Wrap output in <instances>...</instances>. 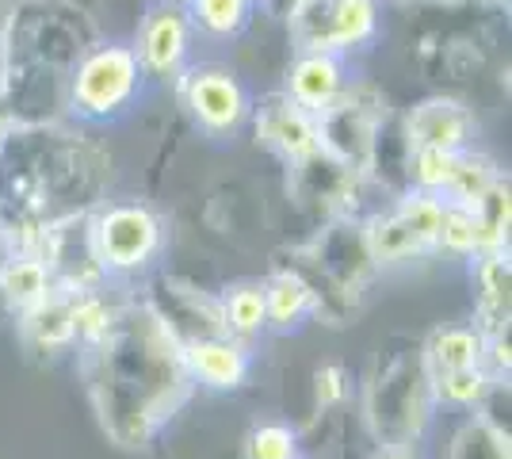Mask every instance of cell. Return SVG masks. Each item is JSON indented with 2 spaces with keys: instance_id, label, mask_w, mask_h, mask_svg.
<instances>
[{
  "instance_id": "cell-22",
  "label": "cell",
  "mask_w": 512,
  "mask_h": 459,
  "mask_svg": "<svg viewBox=\"0 0 512 459\" xmlns=\"http://www.w3.org/2000/svg\"><path fill=\"white\" fill-rule=\"evenodd\" d=\"M501 176L505 173L497 169V161H493L490 153L463 150L459 153V165H455V176H451L448 192H444V203H455V207L474 211V203L486 196Z\"/></svg>"
},
{
  "instance_id": "cell-17",
  "label": "cell",
  "mask_w": 512,
  "mask_h": 459,
  "mask_svg": "<svg viewBox=\"0 0 512 459\" xmlns=\"http://www.w3.org/2000/svg\"><path fill=\"white\" fill-rule=\"evenodd\" d=\"M428 379L432 375L463 372V368H486V337L474 326H444L432 329V337L421 349Z\"/></svg>"
},
{
  "instance_id": "cell-15",
  "label": "cell",
  "mask_w": 512,
  "mask_h": 459,
  "mask_svg": "<svg viewBox=\"0 0 512 459\" xmlns=\"http://www.w3.org/2000/svg\"><path fill=\"white\" fill-rule=\"evenodd\" d=\"M470 261H474V284H478V322H474V329L482 337L509 333V284H512L509 249H501V253H478Z\"/></svg>"
},
{
  "instance_id": "cell-34",
  "label": "cell",
  "mask_w": 512,
  "mask_h": 459,
  "mask_svg": "<svg viewBox=\"0 0 512 459\" xmlns=\"http://www.w3.org/2000/svg\"><path fill=\"white\" fill-rule=\"evenodd\" d=\"M379 459H413V456H409L406 448H386V452Z\"/></svg>"
},
{
  "instance_id": "cell-30",
  "label": "cell",
  "mask_w": 512,
  "mask_h": 459,
  "mask_svg": "<svg viewBox=\"0 0 512 459\" xmlns=\"http://www.w3.org/2000/svg\"><path fill=\"white\" fill-rule=\"evenodd\" d=\"M314 383H318L321 406H341L344 394H348V372H344L341 364H325V368H318Z\"/></svg>"
},
{
  "instance_id": "cell-36",
  "label": "cell",
  "mask_w": 512,
  "mask_h": 459,
  "mask_svg": "<svg viewBox=\"0 0 512 459\" xmlns=\"http://www.w3.org/2000/svg\"><path fill=\"white\" fill-rule=\"evenodd\" d=\"M256 4H264V0H256Z\"/></svg>"
},
{
  "instance_id": "cell-1",
  "label": "cell",
  "mask_w": 512,
  "mask_h": 459,
  "mask_svg": "<svg viewBox=\"0 0 512 459\" xmlns=\"http://www.w3.org/2000/svg\"><path fill=\"white\" fill-rule=\"evenodd\" d=\"M85 379L100 425L119 448L150 444L192 391L180 345L150 303L119 306L104 333L88 341Z\"/></svg>"
},
{
  "instance_id": "cell-28",
  "label": "cell",
  "mask_w": 512,
  "mask_h": 459,
  "mask_svg": "<svg viewBox=\"0 0 512 459\" xmlns=\"http://www.w3.org/2000/svg\"><path fill=\"white\" fill-rule=\"evenodd\" d=\"M436 249L455 253V257H478V230H474V215H470L467 207L444 203V219H440Z\"/></svg>"
},
{
  "instance_id": "cell-25",
  "label": "cell",
  "mask_w": 512,
  "mask_h": 459,
  "mask_svg": "<svg viewBox=\"0 0 512 459\" xmlns=\"http://www.w3.org/2000/svg\"><path fill=\"white\" fill-rule=\"evenodd\" d=\"M390 211L406 222L409 234L425 245V253H436L440 219H444V199L428 196V192H417V188H406L402 196L394 199V207H390Z\"/></svg>"
},
{
  "instance_id": "cell-3",
  "label": "cell",
  "mask_w": 512,
  "mask_h": 459,
  "mask_svg": "<svg viewBox=\"0 0 512 459\" xmlns=\"http://www.w3.org/2000/svg\"><path fill=\"white\" fill-rule=\"evenodd\" d=\"M146 88V73L123 39H96L65 77V111L81 123L123 119Z\"/></svg>"
},
{
  "instance_id": "cell-29",
  "label": "cell",
  "mask_w": 512,
  "mask_h": 459,
  "mask_svg": "<svg viewBox=\"0 0 512 459\" xmlns=\"http://www.w3.org/2000/svg\"><path fill=\"white\" fill-rule=\"evenodd\" d=\"M245 452L249 459H299V444L287 425H260L249 433Z\"/></svg>"
},
{
  "instance_id": "cell-20",
  "label": "cell",
  "mask_w": 512,
  "mask_h": 459,
  "mask_svg": "<svg viewBox=\"0 0 512 459\" xmlns=\"http://www.w3.org/2000/svg\"><path fill=\"white\" fill-rule=\"evenodd\" d=\"M188 20L199 35L230 43L256 16V0H188Z\"/></svg>"
},
{
  "instance_id": "cell-8",
  "label": "cell",
  "mask_w": 512,
  "mask_h": 459,
  "mask_svg": "<svg viewBox=\"0 0 512 459\" xmlns=\"http://www.w3.org/2000/svg\"><path fill=\"white\" fill-rule=\"evenodd\" d=\"M180 100L192 123L207 138H230L253 115V96L245 81L226 66H192L180 73Z\"/></svg>"
},
{
  "instance_id": "cell-27",
  "label": "cell",
  "mask_w": 512,
  "mask_h": 459,
  "mask_svg": "<svg viewBox=\"0 0 512 459\" xmlns=\"http://www.w3.org/2000/svg\"><path fill=\"white\" fill-rule=\"evenodd\" d=\"M455 165H459V153L448 150H409V188L417 192H428V196H440L448 192L451 176H455Z\"/></svg>"
},
{
  "instance_id": "cell-9",
  "label": "cell",
  "mask_w": 512,
  "mask_h": 459,
  "mask_svg": "<svg viewBox=\"0 0 512 459\" xmlns=\"http://www.w3.org/2000/svg\"><path fill=\"white\" fill-rule=\"evenodd\" d=\"M195 27L188 20V8L176 0H153L134 35V58L146 73V81H169L188 69L192 58Z\"/></svg>"
},
{
  "instance_id": "cell-32",
  "label": "cell",
  "mask_w": 512,
  "mask_h": 459,
  "mask_svg": "<svg viewBox=\"0 0 512 459\" xmlns=\"http://www.w3.org/2000/svg\"><path fill=\"white\" fill-rule=\"evenodd\" d=\"M295 4H299V0H264V8H268L272 16H283V20L291 16V8H295Z\"/></svg>"
},
{
  "instance_id": "cell-33",
  "label": "cell",
  "mask_w": 512,
  "mask_h": 459,
  "mask_svg": "<svg viewBox=\"0 0 512 459\" xmlns=\"http://www.w3.org/2000/svg\"><path fill=\"white\" fill-rule=\"evenodd\" d=\"M8 20H12V0H0V43H4V31H8Z\"/></svg>"
},
{
  "instance_id": "cell-19",
  "label": "cell",
  "mask_w": 512,
  "mask_h": 459,
  "mask_svg": "<svg viewBox=\"0 0 512 459\" xmlns=\"http://www.w3.org/2000/svg\"><path fill=\"white\" fill-rule=\"evenodd\" d=\"M50 287H54V280L39 257H8L0 264V299L16 318L39 303Z\"/></svg>"
},
{
  "instance_id": "cell-35",
  "label": "cell",
  "mask_w": 512,
  "mask_h": 459,
  "mask_svg": "<svg viewBox=\"0 0 512 459\" xmlns=\"http://www.w3.org/2000/svg\"><path fill=\"white\" fill-rule=\"evenodd\" d=\"M176 4H188V0H176Z\"/></svg>"
},
{
  "instance_id": "cell-4",
  "label": "cell",
  "mask_w": 512,
  "mask_h": 459,
  "mask_svg": "<svg viewBox=\"0 0 512 459\" xmlns=\"http://www.w3.org/2000/svg\"><path fill=\"white\" fill-rule=\"evenodd\" d=\"M88 238L92 253L104 272L111 276H138L157 264L165 249V222L150 203L138 199H100L88 211Z\"/></svg>"
},
{
  "instance_id": "cell-7",
  "label": "cell",
  "mask_w": 512,
  "mask_h": 459,
  "mask_svg": "<svg viewBox=\"0 0 512 459\" xmlns=\"http://www.w3.org/2000/svg\"><path fill=\"white\" fill-rule=\"evenodd\" d=\"M386 104L371 81H348L344 96L318 115V142L329 157H337L352 173L367 176L375 169L379 131H383Z\"/></svg>"
},
{
  "instance_id": "cell-10",
  "label": "cell",
  "mask_w": 512,
  "mask_h": 459,
  "mask_svg": "<svg viewBox=\"0 0 512 459\" xmlns=\"http://www.w3.org/2000/svg\"><path fill=\"white\" fill-rule=\"evenodd\" d=\"M249 123H253L256 142H260L264 150L276 153L287 169L321 150L318 119H314L310 111H302L295 100H287L279 88L268 92V96H260V100H253Z\"/></svg>"
},
{
  "instance_id": "cell-2",
  "label": "cell",
  "mask_w": 512,
  "mask_h": 459,
  "mask_svg": "<svg viewBox=\"0 0 512 459\" xmlns=\"http://www.w3.org/2000/svg\"><path fill=\"white\" fill-rule=\"evenodd\" d=\"M96 23L65 0H12V20L4 31L8 88L54 77L65 85L73 62L96 43Z\"/></svg>"
},
{
  "instance_id": "cell-24",
  "label": "cell",
  "mask_w": 512,
  "mask_h": 459,
  "mask_svg": "<svg viewBox=\"0 0 512 459\" xmlns=\"http://www.w3.org/2000/svg\"><path fill=\"white\" fill-rule=\"evenodd\" d=\"M428 387H432V398H436V402L455 406V410H474V406H482L486 394L497 387V375H493L490 368H463V372L432 375Z\"/></svg>"
},
{
  "instance_id": "cell-16",
  "label": "cell",
  "mask_w": 512,
  "mask_h": 459,
  "mask_svg": "<svg viewBox=\"0 0 512 459\" xmlns=\"http://www.w3.org/2000/svg\"><path fill=\"white\" fill-rule=\"evenodd\" d=\"M73 306H77V291H65V287H50L39 303L20 314L23 337L39 349H69L77 341V318H73Z\"/></svg>"
},
{
  "instance_id": "cell-26",
  "label": "cell",
  "mask_w": 512,
  "mask_h": 459,
  "mask_svg": "<svg viewBox=\"0 0 512 459\" xmlns=\"http://www.w3.org/2000/svg\"><path fill=\"white\" fill-rule=\"evenodd\" d=\"M448 459H509V437L486 414H474L451 437Z\"/></svg>"
},
{
  "instance_id": "cell-13",
  "label": "cell",
  "mask_w": 512,
  "mask_h": 459,
  "mask_svg": "<svg viewBox=\"0 0 512 459\" xmlns=\"http://www.w3.org/2000/svg\"><path fill=\"white\" fill-rule=\"evenodd\" d=\"M180 360H184V372L192 383H203L207 391H237L249 368H253V356L245 349V341L237 337H199L180 345Z\"/></svg>"
},
{
  "instance_id": "cell-6",
  "label": "cell",
  "mask_w": 512,
  "mask_h": 459,
  "mask_svg": "<svg viewBox=\"0 0 512 459\" xmlns=\"http://www.w3.org/2000/svg\"><path fill=\"white\" fill-rule=\"evenodd\" d=\"M432 387H428V372L421 364V352H402L375 375L371 383V398H367V414L379 440L386 448H406L409 440L425 433L428 417H432Z\"/></svg>"
},
{
  "instance_id": "cell-23",
  "label": "cell",
  "mask_w": 512,
  "mask_h": 459,
  "mask_svg": "<svg viewBox=\"0 0 512 459\" xmlns=\"http://www.w3.org/2000/svg\"><path fill=\"white\" fill-rule=\"evenodd\" d=\"M222 326L230 337L237 341H245V337H253L260 329H268V310H264V284H256V280H245V284H234L222 299Z\"/></svg>"
},
{
  "instance_id": "cell-5",
  "label": "cell",
  "mask_w": 512,
  "mask_h": 459,
  "mask_svg": "<svg viewBox=\"0 0 512 459\" xmlns=\"http://www.w3.org/2000/svg\"><path fill=\"white\" fill-rule=\"evenodd\" d=\"M379 27L383 0H299L287 16L295 54L352 58L356 50H367L379 39Z\"/></svg>"
},
{
  "instance_id": "cell-12",
  "label": "cell",
  "mask_w": 512,
  "mask_h": 459,
  "mask_svg": "<svg viewBox=\"0 0 512 459\" xmlns=\"http://www.w3.org/2000/svg\"><path fill=\"white\" fill-rule=\"evenodd\" d=\"M348 81H352L348 58H341V54H295L279 92L318 119L321 111H329L341 100Z\"/></svg>"
},
{
  "instance_id": "cell-11",
  "label": "cell",
  "mask_w": 512,
  "mask_h": 459,
  "mask_svg": "<svg viewBox=\"0 0 512 459\" xmlns=\"http://www.w3.org/2000/svg\"><path fill=\"white\" fill-rule=\"evenodd\" d=\"M478 119L455 96H425L406 111V146L409 150H474Z\"/></svg>"
},
{
  "instance_id": "cell-18",
  "label": "cell",
  "mask_w": 512,
  "mask_h": 459,
  "mask_svg": "<svg viewBox=\"0 0 512 459\" xmlns=\"http://www.w3.org/2000/svg\"><path fill=\"white\" fill-rule=\"evenodd\" d=\"M264 310H268V326H299L302 318H310L318 310V287L310 284L299 268H276L264 280Z\"/></svg>"
},
{
  "instance_id": "cell-14",
  "label": "cell",
  "mask_w": 512,
  "mask_h": 459,
  "mask_svg": "<svg viewBox=\"0 0 512 459\" xmlns=\"http://www.w3.org/2000/svg\"><path fill=\"white\" fill-rule=\"evenodd\" d=\"M360 173H352L337 157L325 150L310 153L306 161L291 165V192L306 203H318L325 211H348L356 207V192H360Z\"/></svg>"
},
{
  "instance_id": "cell-31",
  "label": "cell",
  "mask_w": 512,
  "mask_h": 459,
  "mask_svg": "<svg viewBox=\"0 0 512 459\" xmlns=\"http://www.w3.org/2000/svg\"><path fill=\"white\" fill-rule=\"evenodd\" d=\"M16 131V119H12V111H8V104L0 100V150H4V142H8V134Z\"/></svg>"
},
{
  "instance_id": "cell-21",
  "label": "cell",
  "mask_w": 512,
  "mask_h": 459,
  "mask_svg": "<svg viewBox=\"0 0 512 459\" xmlns=\"http://www.w3.org/2000/svg\"><path fill=\"white\" fill-rule=\"evenodd\" d=\"M474 230H478V253H501L509 249V219H512V199H509V173L493 184L486 196L474 203Z\"/></svg>"
}]
</instances>
